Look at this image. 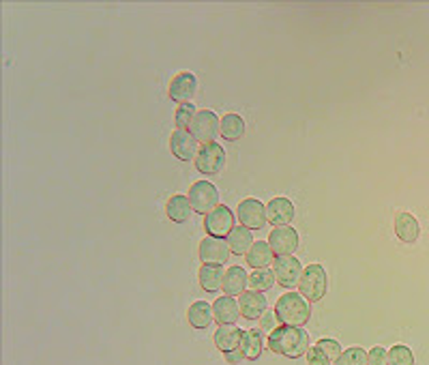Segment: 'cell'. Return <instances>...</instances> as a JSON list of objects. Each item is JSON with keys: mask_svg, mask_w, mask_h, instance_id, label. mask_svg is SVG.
Instances as JSON below:
<instances>
[{"mask_svg": "<svg viewBox=\"0 0 429 365\" xmlns=\"http://www.w3.org/2000/svg\"><path fill=\"white\" fill-rule=\"evenodd\" d=\"M268 348L288 359H300L309 350V333L303 327L281 324L268 333Z\"/></svg>", "mask_w": 429, "mask_h": 365, "instance_id": "6da1fadb", "label": "cell"}, {"mask_svg": "<svg viewBox=\"0 0 429 365\" xmlns=\"http://www.w3.org/2000/svg\"><path fill=\"white\" fill-rule=\"evenodd\" d=\"M275 316L290 327H305L311 318L309 301L298 292H288L275 303Z\"/></svg>", "mask_w": 429, "mask_h": 365, "instance_id": "7a4b0ae2", "label": "cell"}, {"mask_svg": "<svg viewBox=\"0 0 429 365\" xmlns=\"http://www.w3.org/2000/svg\"><path fill=\"white\" fill-rule=\"evenodd\" d=\"M298 290L300 295L309 301L315 303L320 299H325L327 290H329V275L327 269L322 265H309L303 269L300 282H298Z\"/></svg>", "mask_w": 429, "mask_h": 365, "instance_id": "3957f363", "label": "cell"}, {"mask_svg": "<svg viewBox=\"0 0 429 365\" xmlns=\"http://www.w3.org/2000/svg\"><path fill=\"white\" fill-rule=\"evenodd\" d=\"M226 166V151L217 142L200 144V151L195 155V168L204 176H214L219 174Z\"/></svg>", "mask_w": 429, "mask_h": 365, "instance_id": "277c9868", "label": "cell"}, {"mask_svg": "<svg viewBox=\"0 0 429 365\" xmlns=\"http://www.w3.org/2000/svg\"><path fill=\"white\" fill-rule=\"evenodd\" d=\"M189 202L195 213L208 215L212 208L219 206V189L208 181H197L189 189Z\"/></svg>", "mask_w": 429, "mask_h": 365, "instance_id": "5b68a950", "label": "cell"}, {"mask_svg": "<svg viewBox=\"0 0 429 365\" xmlns=\"http://www.w3.org/2000/svg\"><path fill=\"white\" fill-rule=\"evenodd\" d=\"M219 129H222V120L217 118L212 110H200L195 114V120L191 125V134L197 142L202 144H208V142H214V138L219 136Z\"/></svg>", "mask_w": 429, "mask_h": 365, "instance_id": "8992f818", "label": "cell"}, {"mask_svg": "<svg viewBox=\"0 0 429 365\" xmlns=\"http://www.w3.org/2000/svg\"><path fill=\"white\" fill-rule=\"evenodd\" d=\"M204 230L208 236H217V238L228 236L234 230V213L226 204H219L208 215H204Z\"/></svg>", "mask_w": 429, "mask_h": 365, "instance_id": "52a82bcc", "label": "cell"}, {"mask_svg": "<svg viewBox=\"0 0 429 365\" xmlns=\"http://www.w3.org/2000/svg\"><path fill=\"white\" fill-rule=\"evenodd\" d=\"M273 273L279 286L283 288H294L300 282L303 275V265L294 256H275L273 260Z\"/></svg>", "mask_w": 429, "mask_h": 365, "instance_id": "ba28073f", "label": "cell"}, {"mask_svg": "<svg viewBox=\"0 0 429 365\" xmlns=\"http://www.w3.org/2000/svg\"><path fill=\"white\" fill-rule=\"evenodd\" d=\"M230 248H228V240L217 238V236H206L200 243V260L202 265H217L224 267L230 258Z\"/></svg>", "mask_w": 429, "mask_h": 365, "instance_id": "9c48e42d", "label": "cell"}, {"mask_svg": "<svg viewBox=\"0 0 429 365\" xmlns=\"http://www.w3.org/2000/svg\"><path fill=\"white\" fill-rule=\"evenodd\" d=\"M239 221L241 226L249 228V230H262L268 221V215H266V206L256 200V198H247L239 204Z\"/></svg>", "mask_w": 429, "mask_h": 365, "instance_id": "30bf717a", "label": "cell"}, {"mask_svg": "<svg viewBox=\"0 0 429 365\" xmlns=\"http://www.w3.org/2000/svg\"><path fill=\"white\" fill-rule=\"evenodd\" d=\"M268 245L275 256H292L298 250V232L290 226L275 228L268 236Z\"/></svg>", "mask_w": 429, "mask_h": 365, "instance_id": "8fae6325", "label": "cell"}, {"mask_svg": "<svg viewBox=\"0 0 429 365\" xmlns=\"http://www.w3.org/2000/svg\"><path fill=\"white\" fill-rule=\"evenodd\" d=\"M197 90V78L191 71H180L172 78L170 86H168V95L170 99L178 101V103H191L193 95Z\"/></svg>", "mask_w": 429, "mask_h": 365, "instance_id": "7c38bea8", "label": "cell"}, {"mask_svg": "<svg viewBox=\"0 0 429 365\" xmlns=\"http://www.w3.org/2000/svg\"><path fill=\"white\" fill-rule=\"evenodd\" d=\"M170 151L176 159L180 162H191L195 159L197 151H200V142L193 138L191 132H180L176 129L172 136H170Z\"/></svg>", "mask_w": 429, "mask_h": 365, "instance_id": "4fadbf2b", "label": "cell"}, {"mask_svg": "<svg viewBox=\"0 0 429 365\" xmlns=\"http://www.w3.org/2000/svg\"><path fill=\"white\" fill-rule=\"evenodd\" d=\"M266 215H268V221L277 228H283L288 223H292L294 215H296V208L292 204V200L288 198H273L268 204H266Z\"/></svg>", "mask_w": 429, "mask_h": 365, "instance_id": "5bb4252c", "label": "cell"}, {"mask_svg": "<svg viewBox=\"0 0 429 365\" xmlns=\"http://www.w3.org/2000/svg\"><path fill=\"white\" fill-rule=\"evenodd\" d=\"M212 316L217 320L219 327L224 324H234L241 318V310H239V301L234 297H219L217 301L212 303Z\"/></svg>", "mask_w": 429, "mask_h": 365, "instance_id": "9a60e30c", "label": "cell"}, {"mask_svg": "<svg viewBox=\"0 0 429 365\" xmlns=\"http://www.w3.org/2000/svg\"><path fill=\"white\" fill-rule=\"evenodd\" d=\"M268 303H266V297L262 292H256V290H247L241 295L239 299V310H241V316L247 318V320H258L264 312H266Z\"/></svg>", "mask_w": 429, "mask_h": 365, "instance_id": "2e32d148", "label": "cell"}, {"mask_svg": "<svg viewBox=\"0 0 429 365\" xmlns=\"http://www.w3.org/2000/svg\"><path fill=\"white\" fill-rule=\"evenodd\" d=\"M243 333L241 329H237L234 324H224L214 331V346H217L224 354L226 352H232V350H239L241 348V342H243Z\"/></svg>", "mask_w": 429, "mask_h": 365, "instance_id": "e0dca14e", "label": "cell"}, {"mask_svg": "<svg viewBox=\"0 0 429 365\" xmlns=\"http://www.w3.org/2000/svg\"><path fill=\"white\" fill-rule=\"evenodd\" d=\"M224 267H217V265H202L200 271H197V280H200V286L202 290L206 292H217L224 288Z\"/></svg>", "mask_w": 429, "mask_h": 365, "instance_id": "ac0fdd59", "label": "cell"}, {"mask_svg": "<svg viewBox=\"0 0 429 365\" xmlns=\"http://www.w3.org/2000/svg\"><path fill=\"white\" fill-rule=\"evenodd\" d=\"M395 234L399 240L403 243H414L420 234V226L416 221V217L412 213H397L395 217Z\"/></svg>", "mask_w": 429, "mask_h": 365, "instance_id": "d6986e66", "label": "cell"}, {"mask_svg": "<svg viewBox=\"0 0 429 365\" xmlns=\"http://www.w3.org/2000/svg\"><path fill=\"white\" fill-rule=\"evenodd\" d=\"M249 286V275L243 267H230L224 277V292L228 297H241Z\"/></svg>", "mask_w": 429, "mask_h": 365, "instance_id": "ffe728a7", "label": "cell"}, {"mask_svg": "<svg viewBox=\"0 0 429 365\" xmlns=\"http://www.w3.org/2000/svg\"><path fill=\"white\" fill-rule=\"evenodd\" d=\"M251 245H254V236H251V230L245 226H239L228 234V248L234 256H247Z\"/></svg>", "mask_w": 429, "mask_h": 365, "instance_id": "44dd1931", "label": "cell"}, {"mask_svg": "<svg viewBox=\"0 0 429 365\" xmlns=\"http://www.w3.org/2000/svg\"><path fill=\"white\" fill-rule=\"evenodd\" d=\"M193 213V206L189 202V196L176 194L168 200L165 204V215L174 221V223H185L189 219V215Z\"/></svg>", "mask_w": 429, "mask_h": 365, "instance_id": "7402d4cb", "label": "cell"}, {"mask_svg": "<svg viewBox=\"0 0 429 365\" xmlns=\"http://www.w3.org/2000/svg\"><path fill=\"white\" fill-rule=\"evenodd\" d=\"M273 250H271V245H268V240H258V243H254L251 245V250L247 252V265L251 267V269H266L271 263H273Z\"/></svg>", "mask_w": 429, "mask_h": 365, "instance_id": "603a6c76", "label": "cell"}, {"mask_svg": "<svg viewBox=\"0 0 429 365\" xmlns=\"http://www.w3.org/2000/svg\"><path fill=\"white\" fill-rule=\"evenodd\" d=\"M187 320L193 329H206L214 316H212V305H208L206 301H195L189 305L187 310Z\"/></svg>", "mask_w": 429, "mask_h": 365, "instance_id": "cb8c5ba5", "label": "cell"}, {"mask_svg": "<svg viewBox=\"0 0 429 365\" xmlns=\"http://www.w3.org/2000/svg\"><path fill=\"white\" fill-rule=\"evenodd\" d=\"M219 134L224 136V140L228 142H237L245 136V120L239 114H226L222 118V129Z\"/></svg>", "mask_w": 429, "mask_h": 365, "instance_id": "d4e9b609", "label": "cell"}, {"mask_svg": "<svg viewBox=\"0 0 429 365\" xmlns=\"http://www.w3.org/2000/svg\"><path fill=\"white\" fill-rule=\"evenodd\" d=\"M262 331L260 329H249L243 333V342H241V350L245 354V359L256 361L262 354Z\"/></svg>", "mask_w": 429, "mask_h": 365, "instance_id": "484cf974", "label": "cell"}, {"mask_svg": "<svg viewBox=\"0 0 429 365\" xmlns=\"http://www.w3.org/2000/svg\"><path fill=\"white\" fill-rule=\"evenodd\" d=\"M195 107L193 103H178L176 107V114H174V123H176V129L180 132H191V125L195 120Z\"/></svg>", "mask_w": 429, "mask_h": 365, "instance_id": "4316f807", "label": "cell"}, {"mask_svg": "<svg viewBox=\"0 0 429 365\" xmlns=\"http://www.w3.org/2000/svg\"><path fill=\"white\" fill-rule=\"evenodd\" d=\"M273 284H275V273L268 269H258L254 271V275H249V286L256 292H266L273 288Z\"/></svg>", "mask_w": 429, "mask_h": 365, "instance_id": "83f0119b", "label": "cell"}, {"mask_svg": "<svg viewBox=\"0 0 429 365\" xmlns=\"http://www.w3.org/2000/svg\"><path fill=\"white\" fill-rule=\"evenodd\" d=\"M335 365H369L367 352L363 348H359V346H352V348H348V350H344L340 354Z\"/></svg>", "mask_w": 429, "mask_h": 365, "instance_id": "f1b7e54d", "label": "cell"}, {"mask_svg": "<svg viewBox=\"0 0 429 365\" xmlns=\"http://www.w3.org/2000/svg\"><path fill=\"white\" fill-rule=\"evenodd\" d=\"M389 365H414V354L408 346L397 344L389 350Z\"/></svg>", "mask_w": 429, "mask_h": 365, "instance_id": "f546056e", "label": "cell"}, {"mask_svg": "<svg viewBox=\"0 0 429 365\" xmlns=\"http://www.w3.org/2000/svg\"><path fill=\"white\" fill-rule=\"evenodd\" d=\"M315 346H317L322 352H325V356H327L331 363H333V361H337V359H340V354L344 352V350H342V346H340V342H335V339H327V337H325V339H317V342H315Z\"/></svg>", "mask_w": 429, "mask_h": 365, "instance_id": "4dcf8cb0", "label": "cell"}, {"mask_svg": "<svg viewBox=\"0 0 429 365\" xmlns=\"http://www.w3.org/2000/svg\"><path fill=\"white\" fill-rule=\"evenodd\" d=\"M367 361L369 365H389V350H384L382 346H374L367 352Z\"/></svg>", "mask_w": 429, "mask_h": 365, "instance_id": "1f68e13d", "label": "cell"}, {"mask_svg": "<svg viewBox=\"0 0 429 365\" xmlns=\"http://www.w3.org/2000/svg\"><path fill=\"white\" fill-rule=\"evenodd\" d=\"M307 363H309V365H333V363L325 356V352H322L317 346H313V348L307 350Z\"/></svg>", "mask_w": 429, "mask_h": 365, "instance_id": "d6a6232c", "label": "cell"}, {"mask_svg": "<svg viewBox=\"0 0 429 365\" xmlns=\"http://www.w3.org/2000/svg\"><path fill=\"white\" fill-rule=\"evenodd\" d=\"M258 320H260V331H275V329H277L275 322H277L279 318L275 316V312H264Z\"/></svg>", "mask_w": 429, "mask_h": 365, "instance_id": "836d02e7", "label": "cell"}, {"mask_svg": "<svg viewBox=\"0 0 429 365\" xmlns=\"http://www.w3.org/2000/svg\"><path fill=\"white\" fill-rule=\"evenodd\" d=\"M224 356H226V361H228V363H241V361L245 359V354H243V350H241V348H239V350H232V352H226Z\"/></svg>", "mask_w": 429, "mask_h": 365, "instance_id": "e575fe53", "label": "cell"}]
</instances>
